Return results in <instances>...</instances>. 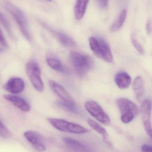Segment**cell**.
<instances>
[{"instance_id":"1","label":"cell","mask_w":152,"mask_h":152,"mask_svg":"<svg viewBox=\"0 0 152 152\" xmlns=\"http://www.w3.org/2000/svg\"><path fill=\"white\" fill-rule=\"evenodd\" d=\"M3 6L13 18L23 36L28 41H31L32 37L28 22L24 12L10 2H4L3 3Z\"/></svg>"},{"instance_id":"2","label":"cell","mask_w":152,"mask_h":152,"mask_svg":"<svg viewBox=\"0 0 152 152\" xmlns=\"http://www.w3.org/2000/svg\"><path fill=\"white\" fill-rule=\"evenodd\" d=\"M69 59L76 73L80 77L85 75L93 67L92 58L81 53L71 52L69 54Z\"/></svg>"},{"instance_id":"3","label":"cell","mask_w":152,"mask_h":152,"mask_svg":"<svg viewBox=\"0 0 152 152\" xmlns=\"http://www.w3.org/2000/svg\"><path fill=\"white\" fill-rule=\"evenodd\" d=\"M90 48L96 57L105 62L111 63L113 56L109 45L102 38L92 37L89 39Z\"/></svg>"},{"instance_id":"4","label":"cell","mask_w":152,"mask_h":152,"mask_svg":"<svg viewBox=\"0 0 152 152\" xmlns=\"http://www.w3.org/2000/svg\"><path fill=\"white\" fill-rule=\"evenodd\" d=\"M48 121L51 125L59 131L77 134H86L88 130L83 126L62 119L49 118Z\"/></svg>"},{"instance_id":"5","label":"cell","mask_w":152,"mask_h":152,"mask_svg":"<svg viewBox=\"0 0 152 152\" xmlns=\"http://www.w3.org/2000/svg\"><path fill=\"white\" fill-rule=\"evenodd\" d=\"M26 71L34 88L38 92H43L44 86L41 77V68L38 63L35 60L29 61L26 64Z\"/></svg>"},{"instance_id":"6","label":"cell","mask_w":152,"mask_h":152,"mask_svg":"<svg viewBox=\"0 0 152 152\" xmlns=\"http://www.w3.org/2000/svg\"><path fill=\"white\" fill-rule=\"evenodd\" d=\"M85 108L94 118L102 124L106 126L110 125L109 117L96 102L94 101L87 102L85 104Z\"/></svg>"},{"instance_id":"7","label":"cell","mask_w":152,"mask_h":152,"mask_svg":"<svg viewBox=\"0 0 152 152\" xmlns=\"http://www.w3.org/2000/svg\"><path fill=\"white\" fill-rule=\"evenodd\" d=\"M24 136L36 151L40 152H44L46 151V147L43 137L39 133L29 130L24 133Z\"/></svg>"},{"instance_id":"8","label":"cell","mask_w":152,"mask_h":152,"mask_svg":"<svg viewBox=\"0 0 152 152\" xmlns=\"http://www.w3.org/2000/svg\"><path fill=\"white\" fill-rule=\"evenodd\" d=\"M117 104L121 115L126 113H133L136 117L139 113L138 106L132 101L126 98H119Z\"/></svg>"},{"instance_id":"9","label":"cell","mask_w":152,"mask_h":152,"mask_svg":"<svg viewBox=\"0 0 152 152\" xmlns=\"http://www.w3.org/2000/svg\"><path fill=\"white\" fill-rule=\"evenodd\" d=\"M49 85L52 90L56 94L63 102L69 103L76 104L74 99L69 94L68 91L61 85L54 80H51L49 82Z\"/></svg>"},{"instance_id":"10","label":"cell","mask_w":152,"mask_h":152,"mask_svg":"<svg viewBox=\"0 0 152 152\" xmlns=\"http://www.w3.org/2000/svg\"><path fill=\"white\" fill-rule=\"evenodd\" d=\"M24 80L19 77H12L4 85V88L9 93L17 94L22 92L25 88Z\"/></svg>"},{"instance_id":"11","label":"cell","mask_w":152,"mask_h":152,"mask_svg":"<svg viewBox=\"0 0 152 152\" xmlns=\"http://www.w3.org/2000/svg\"><path fill=\"white\" fill-rule=\"evenodd\" d=\"M4 98L22 111L28 112L30 111V106L29 104L21 96L15 95L6 94L4 95Z\"/></svg>"},{"instance_id":"12","label":"cell","mask_w":152,"mask_h":152,"mask_svg":"<svg viewBox=\"0 0 152 152\" xmlns=\"http://www.w3.org/2000/svg\"><path fill=\"white\" fill-rule=\"evenodd\" d=\"M47 65L54 70L65 75H70V70L62 63L59 59L53 55H47L46 57Z\"/></svg>"},{"instance_id":"13","label":"cell","mask_w":152,"mask_h":152,"mask_svg":"<svg viewBox=\"0 0 152 152\" xmlns=\"http://www.w3.org/2000/svg\"><path fill=\"white\" fill-rule=\"evenodd\" d=\"M87 122L93 129L102 136L103 141L105 143L110 147L112 146V144L109 139V134L105 129L99 123L91 119H88L87 120Z\"/></svg>"},{"instance_id":"14","label":"cell","mask_w":152,"mask_h":152,"mask_svg":"<svg viewBox=\"0 0 152 152\" xmlns=\"http://www.w3.org/2000/svg\"><path fill=\"white\" fill-rule=\"evenodd\" d=\"M115 81L117 86L120 89L128 88L132 82V78L127 72H119L115 75Z\"/></svg>"},{"instance_id":"15","label":"cell","mask_w":152,"mask_h":152,"mask_svg":"<svg viewBox=\"0 0 152 152\" xmlns=\"http://www.w3.org/2000/svg\"><path fill=\"white\" fill-rule=\"evenodd\" d=\"M63 141L67 147L76 152H88V149L82 143L70 137L62 138Z\"/></svg>"},{"instance_id":"16","label":"cell","mask_w":152,"mask_h":152,"mask_svg":"<svg viewBox=\"0 0 152 152\" xmlns=\"http://www.w3.org/2000/svg\"><path fill=\"white\" fill-rule=\"evenodd\" d=\"M49 29L54 36L62 45L68 47H72L76 46V43L75 41L66 34L62 32Z\"/></svg>"},{"instance_id":"17","label":"cell","mask_w":152,"mask_h":152,"mask_svg":"<svg viewBox=\"0 0 152 152\" xmlns=\"http://www.w3.org/2000/svg\"><path fill=\"white\" fill-rule=\"evenodd\" d=\"M89 0H76L74 7V15L78 20H80L84 16Z\"/></svg>"},{"instance_id":"18","label":"cell","mask_w":152,"mask_h":152,"mask_svg":"<svg viewBox=\"0 0 152 152\" xmlns=\"http://www.w3.org/2000/svg\"><path fill=\"white\" fill-rule=\"evenodd\" d=\"M133 88L137 100H140L144 94V81L141 76H137L134 80Z\"/></svg>"},{"instance_id":"19","label":"cell","mask_w":152,"mask_h":152,"mask_svg":"<svg viewBox=\"0 0 152 152\" xmlns=\"http://www.w3.org/2000/svg\"><path fill=\"white\" fill-rule=\"evenodd\" d=\"M151 101L148 99L144 101L141 105V109H140L142 122L151 121Z\"/></svg>"},{"instance_id":"20","label":"cell","mask_w":152,"mask_h":152,"mask_svg":"<svg viewBox=\"0 0 152 152\" xmlns=\"http://www.w3.org/2000/svg\"><path fill=\"white\" fill-rule=\"evenodd\" d=\"M127 13V12L125 9H124L120 12V13L111 26L110 30L111 32H116L120 28H121L126 20Z\"/></svg>"},{"instance_id":"21","label":"cell","mask_w":152,"mask_h":152,"mask_svg":"<svg viewBox=\"0 0 152 152\" xmlns=\"http://www.w3.org/2000/svg\"><path fill=\"white\" fill-rule=\"evenodd\" d=\"M56 105L64 110L74 114H79L80 113V111L76 104L66 102L63 101H58L56 102Z\"/></svg>"},{"instance_id":"22","label":"cell","mask_w":152,"mask_h":152,"mask_svg":"<svg viewBox=\"0 0 152 152\" xmlns=\"http://www.w3.org/2000/svg\"><path fill=\"white\" fill-rule=\"evenodd\" d=\"M0 19H1V24L2 25L6 32L8 33V34L10 36V37L12 38H13V35L11 30L10 24V22L7 19L6 17H5V15L3 13H1Z\"/></svg>"},{"instance_id":"23","label":"cell","mask_w":152,"mask_h":152,"mask_svg":"<svg viewBox=\"0 0 152 152\" xmlns=\"http://www.w3.org/2000/svg\"><path fill=\"white\" fill-rule=\"evenodd\" d=\"M131 42L134 47H135L137 50L141 54H144L145 52L144 49L143 48L142 46L141 45L140 43L138 42L137 39L136 37L134 34H133L131 35Z\"/></svg>"},{"instance_id":"24","label":"cell","mask_w":152,"mask_h":152,"mask_svg":"<svg viewBox=\"0 0 152 152\" xmlns=\"http://www.w3.org/2000/svg\"><path fill=\"white\" fill-rule=\"evenodd\" d=\"M0 136L6 139L11 138L12 136L11 133L1 121L0 124Z\"/></svg>"},{"instance_id":"25","label":"cell","mask_w":152,"mask_h":152,"mask_svg":"<svg viewBox=\"0 0 152 152\" xmlns=\"http://www.w3.org/2000/svg\"><path fill=\"white\" fill-rule=\"evenodd\" d=\"M135 117L133 113H126L121 115V120L125 124H128L134 119Z\"/></svg>"},{"instance_id":"26","label":"cell","mask_w":152,"mask_h":152,"mask_svg":"<svg viewBox=\"0 0 152 152\" xmlns=\"http://www.w3.org/2000/svg\"><path fill=\"white\" fill-rule=\"evenodd\" d=\"M0 40H1V51H4L8 49V44L3 34L1 29V33H0Z\"/></svg>"},{"instance_id":"27","label":"cell","mask_w":152,"mask_h":152,"mask_svg":"<svg viewBox=\"0 0 152 152\" xmlns=\"http://www.w3.org/2000/svg\"><path fill=\"white\" fill-rule=\"evenodd\" d=\"M143 124L147 134L152 139V127L151 121H144Z\"/></svg>"},{"instance_id":"28","label":"cell","mask_w":152,"mask_h":152,"mask_svg":"<svg viewBox=\"0 0 152 152\" xmlns=\"http://www.w3.org/2000/svg\"><path fill=\"white\" fill-rule=\"evenodd\" d=\"M142 152H152V146L149 145L144 144L141 147Z\"/></svg>"},{"instance_id":"29","label":"cell","mask_w":152,"mask_h":152,"mask_svg":"<svg viewBox=\"0 0 152 152\" xmlns=\"http://www.w3.org/2000/svg\"><path fill=\"white\" fill-rule=\"evenodd\" d=\"M99 6L102 9L106 8L108 5L109 0H96Z\"/></svg>"},{"instance_id":"30","label":"cell","mask_w":152,"mask_h":152,"mask_svg":"<svg viewBox=\"0 0 152 152\" xmlns=\"http://www.w3.org/2000/svg\"><path fill=\"white\" fill-rule=\"evenodd\" d=\"M146 29L148 34H151L152 31V21L150 19L148 20L146 23Z\"/></svg>"},{"instance_id":"31","label":"cell","mask_w":152,"mask_h":152,"mask_svg":"<svg viewBox=\"0 0 152 152\" xmlns=\"http://www.w3.org/2000/svg\"><path fill=\"white\" fill-rule=\"evenodd\" d=\"M46 1H47L48 2H51L52 1V0H46Z\"/></svg>"}]
</instances>
